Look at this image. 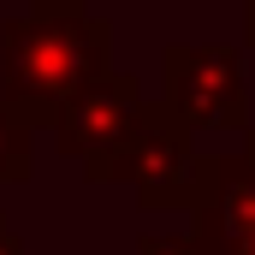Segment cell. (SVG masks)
Instances as JSON below:
<instances>
[{
	"label": "cell",
	"instance_id": "4",
	"mask_svg": "<svg viewBox=\"0 0 255 255\" xmlns=\"http://www.w3.org/2000/svg\"><path fill=\"white\" fill-rule=\"evenodd\" d=\"M142 107H148L142 83L125 77V71H107L101 83H89L83 95H71V101L60 107L54 142H60V154L83 160V178H89V184H107L113 160L125 154L130 130H136V119H142Z\"/></svg>",
	"mask_w": 255,
	"mask_h": 255
},
{
	"label": "cell",
	"instance_id": "1",
	"mask_svg": "<svg viewBox=\"0 0 255 255\" xmlns=\"http://www.w3.org/2000/svg\"><path fill=\"white\" fill-rule=\"evenodd\" d=\"M113 71V24L89 0H30L24 18L0 24V107L24 125L60 119L71 95Z\"/></svg>",
	"mask_w": 255,
	"mask_h": 255
},
{
	"label": "cell",
	"instance_id": "3",
	"mask_svg": "<svg viewBox=\"0 0 255 255\" xmlns=\"http://www.w3.org/2000/svg\"><path fill=\"white\" fill-rule=\"evenodd\" d=\"M154 101L184 130H244L250 125L244 48H232V42H172L160 54V95Z\"/></svg>",
	"mask_w": 255,
	"mask_h": 255
},
{
	"label": "cell",
	"instance_id": "9",
	"mask_svg": "<svg viewBox=\"0 0 255 255\" xmlns=\"http://www.w3.org/2000/svg\"><path fill=\"white\" fill-rule=\"evenodd\" d=\"M244 160L255 166V125H244Z\"/></svg>",
	"mask_w": 255,
	"mask_h": 255
},
{
	"label": "cell",
	"instance_id": "2",
	"mask_svg": "<svg viewBox=\"0 0 255 255\" xmlns=\"http://www.w3.org/2000/svg\"><path fill=\"white\" fill-rule=\"evenodd\" d=\"M107 184H130L142 208H190L208 214L214 208V184H220V154H202L190 130L160 113V101L142 107V119L130 130L125 154L113 160Z\"/></svg>",
	"mask_w": 255,
	"mask_h": 255
},
{
	"label": "cell",
	"instance_id": "6",
	"mask_svg": "<svg viewBox=\"0 0 255 255\" xmlns=\"http://www.w3.org/2000/svg\"><path fill=\"white\" fill-rule=\"evenodd\" d=\"M136 255H220V226L214 214H196L190 232H160V238H142Z\"/></svg>",
	"mask_w": 255,
	"mask_h": 255
},
{
	"label": "cell",
	"instance_id": "8",
	"mask_svg": "<svg viewBox=\"0 0 255 255\" xmlns=\"http://www.w3.org/2000/svg\"><path fill=\"white\" fill-rule=\"evenodd\" d=\"M244 48H255V0H244Z\"/></svg>",
	"mask_w": 255,
	"mask_h": 255
},
{
	"label": "cell",
	"instance_id": "5",
	"mask_svg": "<svg viewBox=\"0 0 255 255\" xmlns=\"http://www.w3.org/2000/svg\"><path fill=\"white\" fill-rule=\"evenodd\" d=\"M36 172V148H30V125L0 107V184H24Z\"/></svg>",
	"mask_w": 255,
	"mask_h": 255
},
{
	"label": "cell",
	"instance_id": "7",
	"mask_svg": "<svg viewBox=\"0 0 255 255\" xmlns=\"http://www.w3.org/2000/svg\"><path fill=\"white\" fill-rule=\"evenodd\" d=\"M0 255H30V250H24V238L6 226V214H0Z\"/></svg>",
	"mask_w": 255,
	"mask_h": 255
}]
</instances>
